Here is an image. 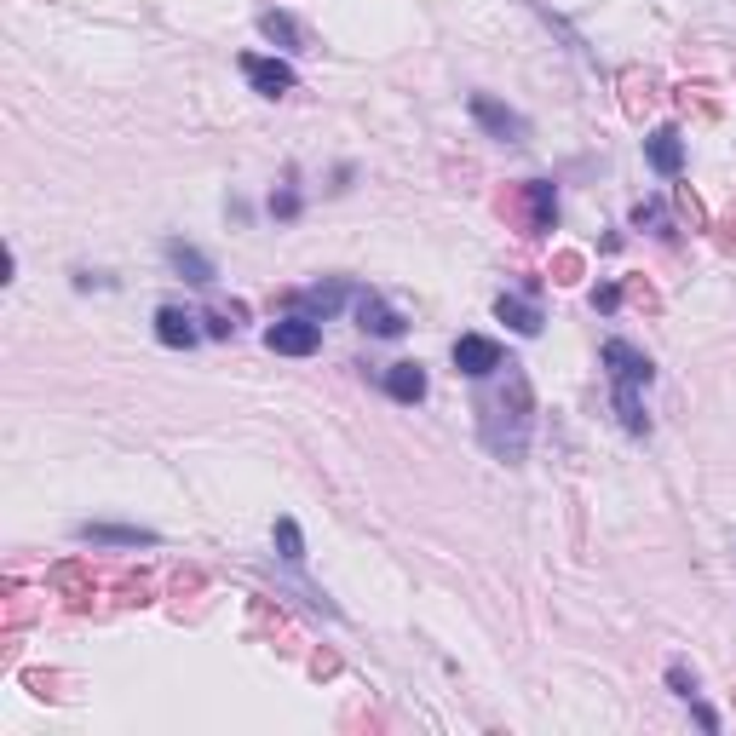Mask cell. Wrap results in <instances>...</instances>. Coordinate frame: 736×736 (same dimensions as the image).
I'll return each instance as SVG.
<instances>
[{"mask_svg":"<svg viewBox=\"0 0 736 736\" xmlns=\"http://www.w3.org/2000/svg\"><path fill=\"white\" fill-rule=\"evenodd\" d=\"M265 346L282 351V357H311V351L323 346V323H316V316H282V323H271Z\"/></svg>","mask_w":736,"mask_h":736,"instance_id":"1","label":"cell"},{"mask_svg":"<svg viewBox=\"0 0 736 736\" xmlns=\"http://www.w3.org/2000/svg\"><path fill=\"white\" fill-rule=\"evenodd\" d=\"M604 368L616 386H650V357L639 346H628V340H610L604 346Z\"/></svg>","mask_w":736,"mask_h":736,"instance_id":"2","label":"cell"},{"mask_svg":"<svg viewBox=\"0 0 736 736\" xmlns=\"http://www.w3.org/2000/svg\"><path fill=\"white\" fill-rule=\"evenodd\" d=\"M455 368H460V374H472V380L495 374V368H500V346H495V340L466 334V340H455Z\"/></svg>","mask_w":736,"mask_h":736,"instance_id":"3","label":"cell"},{"mask_svg":"<svg viewBox=\"0 0 736 736\" xmlns=\"http://www.w3.org/2000/svg\"><path fill=\"white\" fill-rule=\"evenodd\" d=\"M156 340H162V346H173V351L196 346V316L179 311V305H162V311H156Z\"/></svg>","mask_w":736,"mask_h":736,"instance_id":"4","label":"cell"},{"mask_svg":"<svg viewBox=\"0 0 736 736\" xmlns=\"http://www.w3.org/2000/svg\"><path fill=\"white\" fill-rule=\"evenodd\" d=\"M242 69H248V81H253L265 98H282V92L293 87V69L276 64V58H242Z\"/></svg>","mask_w":736,"mask_h":736,"instance_id":"5","label":"cell"},{"mask_svg":"<svg viewBox=\"0 0 736 736\" xmlns=\"http://www.w3.org/2000/svg\"><path fill=\"white\" fill-rule=\"evenodd\" d=\"M644 156H650V167H656V173H679L684 167V144H679V132L673 127H661V132H650V144H644Z\"/></svg>","mask_w":736,"mask_h":736,"instance_id":"6","label":"cell"},{"mask_svg":"<svg viewBox=\"0 0 736 736\" xmlns=\"http://www.w3.org/2000/svg\"><path fill=\"white\" fill-rule=\"evenodd\" d=\"M357 316H363V328H368V334H380V340H397L403 328H409L397 311H391V305H380L374 293H363V300H357Z\"/></svg>","mask_w":736,"mask_h":736,"instance_id":"7","label":"cell"},{"mask_svg":"<svg viewBox=\"0 0 736 736\" xmlns=\"http://www.w3.org/2000/svg\"><path fill=\"white\" fill-rule=\"evenodd\" d=\"M472 116H477V121H484V127H489V132H495V139H524V121H518V116H512V109H500V104H495V98H484V92H477V98H472Z\"/></svg>","mask_w":736,"mask_h":736,"instance_id":"8","label":"cell"},{"mask_svg":"<svg viewBox=\"0 0 736 736\" xmlns=\"http://www.w3.org/2000/svg\"><path fill=\"white\" fill-rule=\"evenodd\" d=\"M495 316L507 328H518V334H541V311H535L530 300H518V293H500V300H495Z\"/></svg>","mask_w":736,"mask_h":736,"instance_id":"9","label":"cell"},{"mask_svg":"<svg viewBox=\"0 0 736 736\" xmlns=\"http://www.w3.org/2000/svg\"><path fill=\"white\" fill-rule=\"evenodd\" d=\"M293 305H300V316H316V323H323V316H334L340 305H346V288H340V282H328V288H305V293H293Z\"/></svg>","mask_w":736,"mask_h":736,"instance_id":"10","label":"cell"},{"mask_svg":"<svg viewBox=\"0 0 736 736\" xmlns=\"http://www.w3.org/2000/svg\"><path fill=\"white\" fill-rule=\"evenodd\" d=\"M386 391H391L397 403H420V397H426V368H420V363H397V368L386 374Z\"/></svg>","mask_w":736,"mask_h":736,"instance_id":"11","label":"cell"},{"mask_svg":"<svg viewBox=\"0 0 736 736\" xmlns=\"http://www.w3.org/2000/svg\"><path fill=\"white\" fill-rule=\"evenodd\" d=\"M167 265H173L184 282H196V288H207V282H213V265H207L196 248H184V242H167Z\"/></svg>","mask_w":736,"mask_h":736,"instance_id":"12","label":"cell"},{"mask_svg":"<svg viewBox=\"0 0 736 736\" xmlns=\"http://www.w3.org/2000/svg\"><path fill=\"white\" fill-rule=\"evenodd\" d=\"M81 541H109V547H156L150 530H104V524H81Z\"/></svg>","mask_w":736,"mask_h":736,"instance_id":"13","label":"cell"},{"mask_svg":"<svg viewBox=\"0 0 736 736\" xmlns=\"http://www.w3.org/2000/svg\"><path fill=\"white\" fill-rule=\"evenodd\" d=\"M530 219H535V230L558 225V196H552V184H541V179L530 184Z\"/></svg>","mask_w":736,"mask_h":736,"instance_id":"14","label":"cell"},{"mask_svg":"<svg viewBox=\"0 0 736 736\" xmlns=\"http://www.w3.org/2000/svg\"><path fill=\"white\" fill-rule=\"evenodd\" d=\"M616 414H621V426H628L633 437L650 432V420H644V409H639V386H616Z\"/></svg>","mask_w":736,"mask_h":736,"instance_id":"15","label":"cell"},{"mask_svg":"<svg viewBox=\"0 0 736 736\" xmlns=\"http://www.w3.org/2000/svg\"><path fill=\"white\" fill-rule=\"evenodd\" d=\"M276 558H288V564L305 558V535H300V524H293V518H276Z\"/></svg>","mask_w":736,"mask_h":736,"instance_id":"16","label":"cell"},{"mask_svg":"<svg viewBox=\"0 0 736 736\" xmlns=\"http://www.w3.org/2000/svg\"><path fill=\"white\" fill-rule=\"evenodd\" d=\"M260 29H265V41H276V46H300V29H293L282 12H265L260 18Z\"/></svg>","mask_w":736,"mask_h":736,"instance_id":"17","label":"cell"},{"mask_svg":"<svg viewBox=\"0 0 736 736\" xmlns=\"http://www.w3.org/2000/svg\"><path fill=\"white\" fill-rule=\"evenodd\" d=\"M668 684H673L679 696H696V679L684 673V661H673V668H668Z\"/></svg>","mask_w":736,"mask_h":736,"instance_id":"18","label":"cell"},{"mask_svg":"<svg viewBox=\"0 0 736 736\" xmlns=\"http://www.w3.org/2000/svg\"><path fill=\"white\" fill-rule=\"evenodd\" d=\"M616 305H621V288H610V282L593 288V311H616Z\"/></svg>","mask_w":736,"mask_h":736,"instance_id":"19","label":"cell"},{"mask_svg":"<svg viewBox=\"0 0 736 736\" xmlns=\"http://www.w3.org/2000/svg\"><path fill=\"white\" fill-rule=\"evenodd\" d=\"M271 213H282V219H288V213H300V196H293V190H282V196H271Z\"/></svg>","mask_w":736,"mask_h":736,"instance_id":"20","label":"cell"},{"mask_svg":"<svg viewBox=\"0 0 736 736\" xmlns=\"http://www.w3.org/2000/svg\"><path fill=\"white\" fill-rule=\"evenodd\" d=\"M230 328H236V323H230V316H225V311H213V316H207V334H219V340H225V334H230Z\"/></svg>","mask_w":736,"mask_h":736,"instance_id":"21","label":"cell"}]
</instances>
